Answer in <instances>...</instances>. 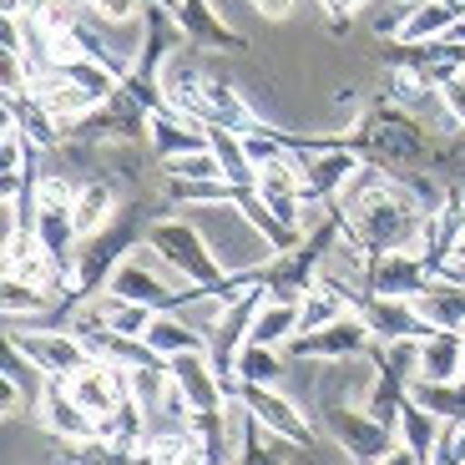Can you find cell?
Listing matches in <instances>:
<instances>
[{
    "mask_svg": "<svg viewBox=\"0 0 465 465\" xmlns=\"http://www.w3.org/2000/svg\"><path fill=\"white\" fill-rule=\"evenodd\" d=\"M465 5H455V0H415L410 5V21L400 25L395 41H405V46H420V41H445V35L460 25Z\"/></svg>",
    "mask_w": 465,
    "mask_h": 465,
    "instance_id": "19",
    "label": "cell"
},
{
    "mask_svg": "<svg viewBox=\"0 0 465 465\" xmlns=\"http://www.w3.org/2000/svg\"><path fill=\"white\" fill-rule=\"evenodd\" d=\"M349 147L360 152L364 163L384 167V173H425L435 163V142L430 132L415 122V112L400 102H374L360 112L354 132H349Z\"/></svg>",
    "mask_w": 465,
    "mask_h": 465,
    "instance_id": "2",
    "label": "cell"
},
{
    "mask_svg": "<svg viewBox=\"0 0 465 465\" xmlns=\"http://www.w3.org/2000/svg\"><path fill=\"white\" fill-rule=\"evenodd\" d=\"M415 309L430 319L435 329H465V283L435 273V279L415 293Z\"/></svg>",
    "mask_w": 465,
    "mask_h": 465,
    "instance_id": "20",
    "label": "cell"
},
{
    "mask_svg": "<svg viewBox=\"0 0 465 465\" xmlns=\"http://www.w3.org/2000/svg\"><path fill=\"white\" fill-rule=\"evenodd\" d=\"M283 349H268L258 344V339H248L243 349H238V364H232V380L238 384H279L283 380Z\"/></svg>",
    "mask_w": 465,
    "mask_h": 465,
    "instance_id": "30",
    "label": "cell"
},
{
    "mask_svg": "<svg viewBox=\"0 0 465 465\" xmlns=\"http://www.w3.org/2000/svg\"><path fill=\"white\" fill-rule=\"evenodd\" d=\"M142 238H147V253L157 258L163 268H173L177 279H187V283H223V279H228V268L213 258L203 228H193V223L177 218V213L152 218Z\"/></svg>",
    "mask_w": 465,
    "mask_h": 465,
    "instance_id": "3",
    "label": "cell"
},
{
    "mask_svg": "<svg viewBox=\"0 0 465 465\" xmlns=\"http://www.w3.org/2000/svg\"><path fill=\"white\" fill-rule=\"evenodd\" d=\"M232 395V405L238 410H248V415L263 425V430H273V435H283V440H293L299 450H309L314 445V420L303 415L299 405H293L289 395H283L279 384H232L228 390Z\"/></svg>",
    "mask_w": 465,
    "mask_h": 465,
    "instance_id": "7",
    "label": "cell"
},
{
    "mask_svg": "<svg viewBox=\"0 0 465 465\" xmlns=\"http://www.w3.org/2000/svg\"><path fill=\"white\" fill-rule=\"evenodd\" d=\"M163 102L173 106L177 116H187V122H198V127H208L213 122V102H208V76H203L193 61H183V56H173L163 66Z\"/></svg>",
    "mask_w": 465,
    "mask_h": 465,
    "instance_id": "13",
    "label": "cell"
},
{
    "mask_svg": "<svg viewBox=\"0 0 465 465\" xmlns=\"http://www.w3.org/2000/svg\"><path fill=\"white\" fill-rule=\"evenodd\" d=\"M293 455H299V445L273 435V430H263V425L243 410V440H238L232 465H293Z\"/></svg>",
    "mask_w": 465,
    "mask_h": 465,
    "instance_id": "21",
    "label": "cell"
},
{
    "mask_svg": "<svg viewBox=\"0 0 465 465\" xmlns=\"http://www.w3.org/2000/svg\"><path fill=\"white\" fill-rule=\"evenodd\" d=\"M147 147L157 163H173V157H187V152H208V127L177 116L173 106H157V112H147Z\"/></svg>",
    "mask_w": 465,
    "mask_h": 465,
    "instance_id": "15",
    "label": "cell"
},
{
    "mask_svg": "<svg viewBox=\"0 0 465 465\" xmlns=\"http://www.w3.org/2000/svg\"><path fill=\"white\" fill-rule=\"evenodd\" d=\"M66 384H71V395L96 415V425H102L122 400H132V374L122 370V364H106V360H92L76 380H66Z\"/></svg>",
    "mask_w": 465,
    "mask_h": 465,
    "instance_id": "14",
    "label": "cell"
},
{
    "mask_svg": "<svg viewBox=\"0 0 465 465\" xmlns=\"http://www.w3.org/2000/svg\"><path fill=\"white\" fill-rule=\"evenodd\" d=\"M430 279L435 273H430V263H425L420 248H395V253L370 258V268H364V293H374V299H415Z\"/></svg>",
    "mask_w": 465,
    "mask_h": 465,
    "instance_id": "9",
    "label": "cell"
},
{
    "mask_svg": "<svg viewBox=\"0 0 465 465\" xmlns=\"http://www.w3.org/2000/svg\"><path fill=\"white\" fill-rule=\"evenodd\" d=\"M253 11L263 15V21H289V15H293V0H253Z\"/></svg>",
    "mask_w": 465,
    "mask_h": 465,
    "instance_id": "37",
    "label": "cell"
},
{
    "mask_svg": "<svg viewBox=\"0 0 465 465\" xmlns=\"http://www.w3.org/2000/svg\"><path fill=\"white\" fill-rule=\"evenodd\" d=\"M5 344L21 349L25 360L35 364L41 380H76L86 364L96 360L92 344H86L76 329H31V324H5Z\"/></svg>",
    "mask_w": 465,
    "mask_h": 465,
    "instance_id": "5",
    "label": "cell"
},
{
    "mask_svg": "<svg viewBox=\"0 0 465 465\" xmlns=\"http://www.w3.org/2000/svg\"><path fill=\"white\" fill-rule=\"evenodd\" d=\"M324 430L339 450L349 455V465H380L384 455L400 445V430L374 420L364 405H324Z\"/></svg>",
    "mask_w": 465,
    "mask_h": 465,
    "instance_id": "6",
    "label": "cell"
},
{
    "mask_svg": "<svg viewBox=\"0 0 465 465\" xmlns=\"http://www.w3.org/2000/svg\"><path fill=\"white\" fill-rule=\"evenodd\" d=\"M208 147L213 157L223 163V177L238 187H253L258 183V167L248 163V147H243V132H232V127H208Z\"/></svg>",
    "mask_w": 465,
    "mask_h": 465,
    "instance_id": "28",
    "label": "cell"
},
{
    "mask_svg": "<svg viewBox=\"0 0 465 465\" xmlns=\"http://www.w3.org/2000/svg\"><path fill=\"white\" fill-rule=\"evenodd\" d=\"M339 208H344L349 228L360 232V243L370 248V258L395 253V248H420L425 223H430V213L420 208V198L405 187V177L384 173L374 163H364L354 173V183L339 193Z\"/></svg>",
    "mask_w": 465,
    "mask_h": 465,
    "instance_id": "1",
    "label": "cell"
},
{
    "mask_svg": "<svg viewBox=\"0 0 465 465\" xmlns=\"http://www.w3.org/2000/svg\"><path fill=\"white\" fill-rule=\"evenodd\" d=\"M167 11L177 15L183 41H193V46H203V51H248V35L238 31V25L223 21V15L213 11V0H173Z\"/></svg>",
    "mask_w": 465,
    "mask_h": 465,
    "instance_id": "11",
    "label": "cell"
},
{
    "mask_svg": "<svg viewBox=\"0 0 465 465\" xmlns=\"http://www.w3.org/2000/svg\"><path fill=\"white\" fill-rule=\"evenodd\" d=\"M420 380L425 384L465 380V329H435L430 339H420Z\"/></svg>",
    "mask_w": 465,
    "mask_h": 465,
    "instance_id": "16",
    "label": "cell"
},
{
    "mask_svg": "<svg viewBox=\"0 0 465 465\" xmlns=\"http://www.w3.org/2000/svg\"><path fill=\"white\" fill-rule=\"evenodd\" d=\"M232 187L228 177H218V183H187V177H167V203H193V208H218V203H228L232 208Z\"/></svg>",
    "mask_w": 465,
    "mask_h": 465,
    "instance_id": "31",
    "label": "cell"
},
{
    "mask_svg": "<svg viewBox=\"0 0 465 465\" xmlns=\"http://www.w3.org/2000/svg\"><path fill=\"white\" fill-rule=\"evenodd\" d=\"M96 319H102L106 329H116V334H132V339H147V329H152V309L147 303H132V299H116V293H96L92 303H86Z\"/></svg>",
    "mask_w": 465,
    "mask_h": 465,
    "instance_id": "26",
    "label": "cell"
},
{
    "mask_svg": "<svg viewBox=\"0 0 465 465\" xmlns=\"http://www.w3.org/2000/svg\"><path fill=\"white\" fill-rule=\"evenodd\" d=\"M450 263H460V268H465V232H460V243H455V253H450Z\"/></svg>",
    "mask_w": 465,
    "mask_h": 465,
    "instance_id": "40",
    "label": "cell"
},
{
    "mask_svg": "<svg viewBox=\"0 0 465 465\" xmlns=\"http://www.w3.org/2000/svg\"><path fill=\"white\" fill-rule=\"evenodd\" d=\"M167 177H187V183H218L223 177V163L208 152H187V157H173V163H163Z\"/></svg>",
    "mask_w": 465,
    "mask_h": 465,
    "instance_id": "34",
    "label": "cell"
},
{
    "mask_svg": "<svg viewBox=\"0 0 465 465\" xmlns=\"http://www.w3.org/2000/svg\"><path fill=\"white\" fill-rule=\"evenodd\" d=\"M455 5H465V0H455Z\"/></svg>",
    "mask_w": 465,
    "mask_h": 465,
    "instance_id": "42",
    "label": "cell"
},
{
    "mask_svg": "<svg viewBox=\"0 0 465 465\" xmlns=\"http://www.w3.org/2000/svg\"><path fill=\"white\" fill-rule=\"evenodd\" d=\"M96 435H106L112 445H122V450H142L147 455V405L142 400H122V405L112 410V415L96 425Z\"/></svg>",
    "mask_w": 465,
    "mask_h": 465,
    "instance_id": "24",
    "label": "cell"
},
{
    "mask_svg": "<svg viewBox=\"0 0 465 465\" xmlns=\"http://www.w3.org/2000/svg\"><path fill=\"white\" fill-rule=\"evenodd\" d=\"M232 208H238V218H243L248 228H253L258 238L268 243V253H283V248H293L303 238L299 228H289L279 213L268 208V198L258 193V187H232Z\"/></svg>",
    "mask_w": 465,
    "mask_h": 465,
    "instance_id": "17",
    "label": "cell"
},
{
    "mask_svg": "<svg viewBox=\"0 0 465 465\" xmlns=\"http://www.w3.org/2000/svg\"><path fill=\"white\" fill-rule=\"evenodd\" d=\"M92 11L102 15L106 25H127V21H137V15L147 11V0H92Z\"/></svg>",
    "mask_w": 465,
    "mask_h": 465,
    "instance_id": "35",
    "label": "cell"
},
{
    "mask_svg": "<svg viewBox=\"0 0 465 465\" xmlns=\"http://www.w3.org/2000/svg\"><path fill=\"white\" fill-rule=\"evenodd\" d=\"M299 329H303L299 303H289V299H263V309H258V319H253V339L268 349H289V339L299 334Z\"/></svg>",
    "mask_w": 465,
    "mask_h": 465,
    "instance_id": "27",
    "label": "cell"
},
{
    "mask_svg": "<svg viewBox=\"0 0 465 465\" xmlns=\"http://www.w3.org/2000/svg\"><path fill=\"white\" fill-rule=\"evenodd\" d=\"M66 5H92V0H66Z\"/></svg>",
    "mask_w": 465,
    "mask_h": 465,
    "instance_id": "41",
    "label": "cell"
},
{
    "mask_svg": "<svg viewBox=\"0 0 465 465\" xmlns=\"http://www.w3.org/2000/svg\"><path fill=\"white\" fill-rule=\"evenodd\" d=\"M380 465H425V460H420V455H415V450H410V445H405V440H400V445H395V450H390V455H384V460H380Z\"/></svg>",
    "mask_w": 465,
    "mask_h": 465,
    "instance_id": "39",
    "label": "cell"
},
{
    "mask_svg": "<svg viewBox=\"0 0 465 465\" xmlns=\"http://www.w3.org/2000/svg\"><path fill=\"white\" fill-rule=\"evenodd\" d=\"M132 243H137V223L132 218H116L112 228L82 238L76 263H71V279H66V309L71 314H76L82 303H92L96 293H106V283H112V273L122 268V258L132 253Z\"/></svg>",
    "mask_w": 465,
    "mask_h": 465,
    "instance_id": "4",
    "label": "cell"
},
{
    "mask_svg": "<svg viewBox=\"0 0 465 465\" xmlns=\"http://www.w3.org/2000/svg\"><path fill=\"white\" fill-rule=\"evenodd\" d=\"M410 395L430 410V415H440V420H465V380L460 384H425V380H415L410 384Z\"/></svg>",
    "mask_w": 465,
    "mask_h": 465,
    "instance_id": "32",
    "label": "cell"
},
{
    "mask_svg": "<svg viewBox=\"0 0 465 465\" xmlns=\"http://www.w3.org/2000/svg\"><path fill=\"white\" fill-rule=\"evenodd\" d=\"M35 415H41V425H46L56 440H86V435H96V415L71 395L66 380H46V384H41V395H35Z\"/></svg>",
    "mask_w": 465,
    "mask_h": 465,
    "instance_id": "12",
    "label": "cell"
},
{
    "mask_svg": "<svg viewBox=\"0 0 465 465\" xmlns=\"http://www.w3.org/2000/svg\"><path fill=\"white\" fill-rule=\"evenodd\" d=\"M364 5H370V0H324V11H329V15H334V21H339V25H344V21H349V15H354V11H364Z\"/></svg>",
    "mask_w": 465,
    "mask_h": 465,
    "instance_id": "38",
    "label": "cell"
},
{
    "mask_svg": "<svg viewBox=\"0 0 465 465\" xmlns=\"http://www.w3.org/2000/svg\"><path fill=\"white\" fill-rule=\"evenodd\" d=\"M440 425H445L440 415H430V410H425L415 395H410L405 410H400V425H395V430H400V440H405L410 450L420 455V460L430 465V450H435V440H440Z\"/></svg>",
    "mask_w": 465,
    "mask_h": 465,
    "instance_id": "29",
    "label": "cell"
},
{
    "mask_svg": "<svg viewBox=\"0 0 465 465\" xmlns=\"http://www.w3.org/2000/svg\"><path fill=\"white\" fill-rule=\"evenodd\" d=\"M31 370H35V364L25 360L21 349L5 344V420L21 415V405H31V395H25V384H31Z\"/></svg>",
    "mask_w": 465,
    "mask_h": 465,
    "instance_id": "33",
    "label": "cell"
},
{
    "mask_svg": "<svg viewBox=\"0 0 465 465\" xmlns=\"http://www.w3.org/2000/svg\"><path fill=\"white\" fill-rule=\"evenodd\" d=\"M116 208H122V203H116V187L112 183H102V177L82 183V187H76V232H82V238H92V232L112 228Z\"/></svg>",
    "mask_w": 465,
    "mask_h": 465,
    "instance_id": "22",
    "label": "cell"
},
{
    "mask_svg": "<svg viewBox=\"0 0 465 465\" xmlns=\"http://www.w3.org/2000/svg\"><path fill=\"white\" fill-rule=\"evenodd\" d=\"M147 344L163 354V360H173V354H213V334L198 324H187L183 309H167V314L152 319L147 329Z\"/></svg>",
    "mask_w": 465,
    "mask_h": 465,
    "instance_id": "18",
    "label": "cell"
},
{
    "mask_svg": "<svg viewBox=\"0 0 465 465\" xmlns=\"http://www.w3.org/2000/svg\"><path fill=\"white\" fill-rule=\"evenodd\" d=\"M360 314L364 324H370L374 344H420V339H430L435 324L415 309V299H374V293H364L360 299Z\"/></svg>",
    "mask_w": 465,
    "mask_h": 465,
    "instance_id": "10",
    "label": "cell"
},
{
    "mask_svg": "<svg viewBox=\"0 0 465 465\" xmlns=\"http://www.w3.org/2000/svg\"><path fill=\"white\" fill-rule=\"evenodd\" d=\"M405 400H410V384L400 380L390 364L374 360V380H370V390H364V410H370L374 420H384V425H400V410H405Z\"/></svg>",
    "mask_w": 465,
    "mask_h": 465,
    "instance_id": "25",
    "label": "cell"
},
{
    "mask_svg": "<svg viewBox=\"0 0 465 465\" xmlns=\"http://www.w3.org/2000/svg\"><path fill=\"white\" fill-rule=\"evenodd\" d=\"M5 122H15V127H21L25 137H31L35 147H41V152H46V147H56V142L66 137V132L56 127V116H51L46 106L35 102L31 92H25V96H5Z\"/></svg>",
    "mask_w": 465,
    "mask_h": 465,
    "instance_id": "23",
    "label": "cell"
},
{
    "mask_svg": "<svg viewBox=\"0 0 465 465\" xmlns=\"http://www.w3.org/2000/svg\"><path fill=\"white\" fill-rule=\"evenodd\" d=\"M440 106H445V116H450L455 127L465 132V66H460V71L450 76V82L440 86Z\"/></svg>",
    "mask_w": 465,
    "mask_h": 465,
    "instance_id": "36",
    "label": "cell"
},
{
    "mask_svg": "<svg viewBox=\"0 0 465 465\" xmlns=\"http://www.w3.org/2000/svg\"><path fill=\"white\" fill-rule=\"evenodd\" d=\"M374 349V334L370 324H364V314L354 309V314L334 319V324L324 329H303V334L289 339V360H314V364H339V360H354V354H370Z\"/></svg>",
    "mask_w": 465,
    "mask_h": 465,
    "instance_id": "8",
    "label": "cell"
}]
</instances>
